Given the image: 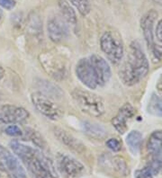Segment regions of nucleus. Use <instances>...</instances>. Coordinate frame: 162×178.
Returning <instances> with one entry per match:
<instances>
[{"mask_svg":"<svg viewBox=\"0 0 162 178\" xmlns=\"http://www.w3.org/2000/svg\"><path fill=\"white\" fill-rule=\"evenodd\" d=\"M29 117V112L23 107L12 104H0V122L18 123Z\"/></svg>","mask_w":162,"mask_h":178,"instance_id":"9d476101","label":"nucleus"},{"mask_svg":"<svg viewBox=\"0 0 162 178\" xmlns=\"http://www.w3.org/2000/svg\"><path fill=\"white\" fill-rule=\"evenodd\" d=\"M158 89H159V91L162 94V81L159 83V85H158Z\"/></svg>","mask_w":162,"mask_h":178,"instance_id":"7c9ffc66","label":"nucleus"},{"mask_svg":"<svg viewBox=\"0 0 162 178\" xmlns=\"http://www.w3.org/2000/svg\"><path fill=\"white\" fill-rule=\"evenodd\" d=\"M76 75L80 82L89 89L93 90L98 86L89 58H83L78 60L76 66Z\"/></svg>","mask_w":162,"mask_h":178,"instance_id":"1a4fd4ad","label":"nucleus"},{"mask_svg":"<svg viewBox=\"0 0 162 178\" xmlns=\"http://www.w3.org/2000/svg\"><path fill=\"white\" fill-rule=\"evenodd\" d=\"M69 1L77 9V11L81 16H86L90 13L91 7L89 0H69Z\"/></svg>","mask_w":162,"mask_h":178,"instance_id":"5701e85b","label":"nucleus"},{"mask_svg":"<svg viewBox=\"0 0 162 178\" xmlns=\"http://www.w3.org/2000/svg\"><path fill=\"white\" fill-rule=\"evenodd\" d=\"M113 164H114L115 170H117L119 173L123 174V175L126 174L127 167H126V164H125L123 159H122L121 157H114L113 159Z\"/></svg>","mask_w":162,"mask_h":178,"instance_id":"b1692460","label":"nucleus"},{"mask_svg":"<svg viewBox=\"0 0 162 178\" xmlns=\"http://www.w3.org/2000/svg\"><path fill=\"white\" fill-rule=\"evenodd\" d=\"M77 108L92 117H101L105 112L104 102L101 96L90 91L76 88L71 93Z\"/></svg>","mask_w":162,"mask_h":178,"instance_id":"7ed1b4c3","label":"nucleus"},{"mask_svg":"<svg viewBox=\"0 0 162 178\" xmlns=\"http://www.w3.org/2000/svg\"><path fill=\"white\" fill-rule=\"evenodd\" d=\"M150 50L155 59H158L159 61H162V45H159V44L155 43Z\"/></svg>","mask_w":162,"mask_h":178,"instance_id":"bb28decb","label":"nucleus"},{"mask_svg":"<svg viewBox=\"0 0 162 178\" xmlns=\"http://www.w3.org/2000/svg\"><path fill=\"white\" fill-rule=\"evenodd\" d=\"M150 70L149 60L141 45L136 42L131 43L128 55L119 72L123 84L132 86L138 84L145 77Z\"/></svg>","mask_w":162,"mask_h":178,"instance_id":"f03ea898","label":"nucleus"},{"mask_svg":"<svg viewBox=\"0 0 162 178\" xmlns=\"http://www.w3.org/2000/svg\"><path fill=\"white\" fill-rule=\"evenodd\" d=\"M91 61L92 67L94 69L95 76L97 85H104L107 82H109L112 76L111 68L108 62L103 57L94 54L89 57Z\"/></svg>","mask_w":162,"mask_h":178,"instance_id":"9b49d317","label":"nucleus"},{"mask_svg":"<svg viewBox=\"0 0 162 178\" xmlns=\"http://www.w3.org/2000/svg\"><path fill=\"white\" fill-rule=\"evenodd\" d=\"M135 114L133 106L126 103L118 111L116 115L112 120V124L120 134H123L128 130V122Z\"/></svg>","mask_w":162,"mask_h":178,"instance_id":"ddd939ff","label":"nucleus"},{"mask_svg":"<svg viewBox=\"0 0 162 178\" xmlns=\"http://www.w3.org/2000/svg\"><path fill=\"white\" fill-rule=\"evenodd\" d=\"M158 18V13L155 10H150L141 19V28L149 50L153 46L155 37V24Z\"/></svg>","mask_w":162,"mask_h":178,"instance_id":"f8f14e48","label":"nucleus"},{"mask_svg":"<svg viewBox=\"0 0 162 178\" xmlns=\"http://www.w3.org/2000/svg\"><path fill=\"white\" fill-rule=\"evenodd\" d=\"M4 75H5V71H4V69H3V68L0 66V80L3 78V76H4Z\"/></svg>","mask_w":162,"mask_h":178,"instance_id":"c756f323","label":"nucleus"},{"mask_svg":"<svg viewBox=\"0 0 162 178\" xmlns=\"http://www.w3.org/2000/svg\"><path fill=\"white\" fill-rule=\"evenodd\" d=\"M148 112L157 117H162V98L153 94L148 104Z\"/></svg>","mask_w":162,"mask_h":178,"instance_id":"412c9836","label":"nucleus"},{"mask_svg":"<svg viewBox=\"0 0 162 178\" xmlns=\"http://www.w3.org/2000/svg\"><path fill=\"white\" fill-rule=\"evenodd\" d=\"M153 2H155L156 4H158V5H160L162 6V0H152Z\"/></svg>","mask_w":162,"mask_h":178,"instance_id":"2f4dec72","label":"nucleus"},{"mask_svg":"<svg viewBox=\"0 0 162 178\" xmlns=\"http://www.w3.org/2000/svg\"><path fill=\"white\" fill-rule=\"evenodd\" d=\"M40 62L44 70L55 79H63L67 74L66 64L63 58L56 52L48 51L40 55Z\"/></svg>","mask_w":162,"mask_h":178,"instance_id":"423d86ee","label":"nucleus"},{"mask_svg":"<svg viewBox=\"0 0 162 178\" xmlns=\"http://www.w3.org/2000/svg\"><path fill=\"white\" fill-rule=\"evenodd\" d=\"M47 30L50 39L56 43L62 42L68 34V26L61 17H51L47 23Z\"/></svg>","mask_w":162,"mask_h":178,"instance_id":"4468645a","label":"nucleus"},{"mask_svg":"<svg viewBox=\"0 0 162 178\" xmlns=\"http://www.w3.org/2000/svg\"><path fill=\"white\" fill-rule=\"evenodd\" d=\"M2 16H3V11L0 8V20H1V18H2Z\"/></svg>","mask_w":162,"mask_h":178,"instance_id":"473e14b6","label":"nucleus"},{"mask_svg":"<svg viewBox=\"0 0 162 178\" xmlns=\"http://www.w3.org/2000/svg\"><path fill=\"white\" fill-rule=\"evenodd\" d=\"M57 171L66 178H77L85 172V167L75 157L60 153L56 159Z\"/></svg>","mask_w":162,"mask_h":178,"instance_id":"6e6552de","label":"nucleus"},{"mask_svg":"<svg viewBox=\"0 0 162 178\" xmlns=\"http://www.w3.org/2000/svg\"><path fill=\"white\" fill-rule=\"evenodd\" d=\"M161 172L162 159L157 157L142 168L137 170L134 174V178H155Z\"/></svg>","mask_w":162,"mask_h":178,"instance_id":"dca6fc26","label":"nucleus"},{"mask_svg":"<svg viewBox=\"0 0 162 178\" xmlns=\"http://www.w3.org/2000/svg\"><path fill=\"white\" fill-rule=\"evenodd\" d=\"M31 100L35 109L46 118L51 121H58L62 117L63 112L61 108L47 94L34 92L31 95Z\"/></svg>","mask_w":162,"mask_h":178,"instance_id":"39448f33","label":"nucleus"},{"mask_svg":"<svg viewBox=\"0 0 162 178\" xmlns=\"http://www.w3.org/2000/svg\"><path fill=\"white\" fill-rule=\"evenodd\" d=\"M25 137L31 140L36 147L40 148H44L46 146V142L43 138V136L41 135L38 131H36L34 129H26L25 130Z\"/></svg>","mask_w":162,"mask_h":178,"instance_id":"4be33fe9","label":"nucleus"},{"mask_svg":"<svg viewBox=\"0 0 162 178\" xmlns=\"http://www.w3.org/2000/svg\"><path fill=\"white\" fill-rule=\"evenodd\" d=\"M58 6L60 8L61 18L68 25L76 26L77 24V15L73 7L66 0H58Z\"/></svg>","mask_w":162,"mask_h":178,"instance_id":"f3484780","label":"nucleus"},{"mask_svg":"<svg viewBox=\"0 0 162 178\" xmlns=\"http://www.w3.org/2000/svg\"><path fill=\"white\" fill-rule=\"evenodd\" d=\"M0 167L10 178H27L26 172L20 159L7 148L0 144Z\"/></svg>","mask_w":162,"mask_h":178,"instance_id":"0eeeda50","label":"nucleus"},{"mask_svg":"<svg viewBox=\"0 0 162 178\" xmlns=\"http://www.w3.org/2000/svg\"><path fill=\"white\" fill-rule=\"evenodd\" d=\"M54 134L61 143L66 145L68 148H71L72 150H75L77 152H82L85 149V146L81 141L78 140V139L75 138L74 136L69 134L66 130H64L60 128L54 129Z\"/></svg>","mask_w":162,"mask_h":178,"instance_id":"2eb2a0df","label":"nucleus"},{"mask_svg":"<svg viewBox=\"0 0 162 178\" xmlns=\"http://www.w3.org/2000/svg\"><path fill=\"white\" fill-rule=\"evenodd\" d=\"M147 150L153 156H160L162 153V130H155L149 137L147 142Z\"/></svg>","mask_w":162,"mask_h":178,"instance_id":"a211bd4d","label":"nucleus"},{"mask_svg":"<svg viewBox=\"0 0 162 178\" xmlns=\"http://www.w3.org/2000/svg\"><path fill=\"white\" fill-rule=\"evenodd\" d=\"M0 7L7 10H12L16 7L15 0H0Z\"/></svg>","mask_w":162,"mask_h":178,"instance_id":"cd10ccee","label":"nucleus"},{"mask_svg":"<svg viewBox=\"0 0 162 178\" xmlns=\"http://www.w3.org/2000/svg\"><path fill=\"white\" fill-rule=\"evenodd\" d=\"M100 48L108 60L118 65L123 58L124 48L122 39L112 32H105L100 39Z\"/></svg>","mask_w":162,"mask_h":178,"instance_id":"20e7f679","label":"nucleus"},{"mask_svg":"<svg viewBox=\"0 0 162 178\" xmlns=\"http://www.w3.org/2000/svg\"><path fill=\"white\" fill-rule=\"evenodd\" d=\"M82 129L87 135L94 138H102L105 134V130L101 125L91 121H83Z\"/></svg>","mask_w":162,"mask_h":178,"instance_id":"aec40b11","label":"nucleus"},{"mask_svg":"<svg viewBox=\"0 0 162 178\" xmlns=\"http://www.w3.org/2000/svg\"><path fill=\"white\" fill-rule=\"evenodd\" d=\"M5 131L7 135L11 137H21L24 134L23 130L16 125H9L6 128Z\"/></svg>","mask_w":162,"mask_h":178,"instance_id":"a878e982","label":"nucleus"},{"mask_svg":"<svg viewBox=\"0 0 162 178\" xmlns=\"http://www.w3.org/2000/svg\"><path fill=\"white\" fill-rule=\"evenodd\" d=\"M142 142V134L138 130H132L126 137V143L129 149L133 156H137L141 147Z\"/></svg>","mask_w":162,"mask_h":178,"instance_id":"6ab92c4d","label":"nucleus"},{"mask_svg":"<svg viewBox=\"0 0 162 178\" xmlns=\"http://www.w3.org/2000/svg\"><path fill=\"white\" fill-rule=\"evenodd\" d=\"M106 146L108 147V148H110L113 151L118 152L122 148V142L120 141L118 139L112 138V139H109L106 141Z\"/></svg>","mask_w":162,"mask_h":178,"instance_id":"393cba45","label":"nucleus"},{"mask_svg":"<svg viewBox=\"0 0 162 178\" xmlns=\"http://www.w3.org/2000/svg\"><path fill=\"white\" fill-rule=\"evenodd\" d=\"M155 36L157 40L162 43V19H160L157 24L156 29H155Z\"/></svg>","mask_w":162,"mask_h":178,"instance_id":"c85d7f7f","label":"nucleus"},{"mask_svg":"<svg viewBox=\"0 0 162 178\" xmlns=\"http://www.w3.org/2000/svg\"><path fill=\"white\" fill-rule=\"evenodd\" d=\"M10 148L24 164L32 178H58V172L53 162L38 148L17 140H12Z\"/></svg>","mask_w":162,"mask_h":178,"instance_id":"f257e3e1","label":"nucleus"}]
</instances>
